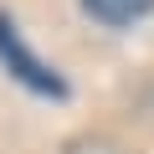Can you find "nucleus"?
<instances>
[{
  "label": "nucleus",
  "instance_id": "obj_2",
  "mask_svg": "<svg viewBox=\"0 0 154 154\" xmlns=\"http://www.w3.org/2000/svg\"><path fill=\"white\" fill-rule=\"evenodd\" d=\"M82 11L103 26H134L154 11V0H82Z\"/></svg>",
  "mask_w": 154,
  "mask_h": 154
},
{
  "label": "nucleus",
  "instance_id": "obj_1",
  "mask_svg": "<svg viewBox=\"0 0 154 154\" xmlns=\"http://www.w3.org/2000/svg\"><path fill=\"white\" fill-rule=\"evenodd\" d=\"M0 62H5V67L21 77V82H26L31 93H41V98H67V82H62V77H57L46 62H36V57L26 51L21 31H16L5 16H0Z\"/></svg>",
  "mask_w": 154,
  "mask_h": 154
},
{
  "label": "nucleus",
  "instance_id": "obj_3",
  "mask_svg": "<svg viewBox=\"0 0 154 154\" xmlns=\"http://www.w3.org/2000/svg\"><path fill=\"white\" fill-rule=\"evenodd\" d=\"M67 154H118V144H108V139H72Z\"/></svg>",
  "mask_w": 154,
  "mask_h": 154
}]
</instances>
